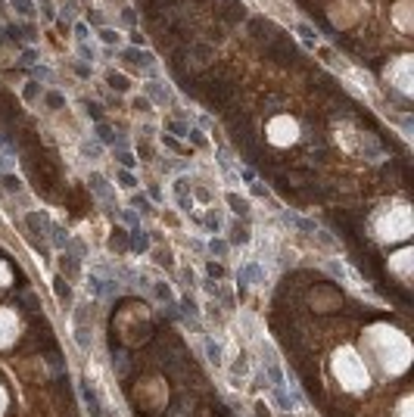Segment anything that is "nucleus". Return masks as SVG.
<instances>
[{
  "instance_id": "nucleus-23",
  "label": "nucleus",
  "mask_w": 414,
  "mask_h": 417,
  "mask_svg": "<svg viewBox=\"0 0 414 417\" xmlns=\"http://www.w3.org/2000/svg\"><path fill=\"white\" fill-rule=\"evenodd\" d=\"M87 112L93 115V119H100V106H97V103H90V106H87Z\"/></svg>"
},
{
  "instance_id": "nucleus-8",
  "label": "nucleus",
  "mask_w": 414,
  "mask_h": 417,
  "mask_svg": "<svg viewBox=\"0 0 414 417\" xmlns=\"http://www.w3.org/2000/svg\"><path fill=\"white\" fill-rule=\"evenodd\" d=\"M393 25L405 34H411V0H399V3L393 6Z\"/></svg>"
},
{
  "instance_id": "nucleus-4",
  "label": "nucleus",
  "mask_w": 414,
  "mask_h": 417,
  "mask_svg": "<svg viewBox=\"0 0 414 417\" xmlns=\"http://www.w3.org/2000/svg\"><path fill=\"white\" fill-rule=\"evenodd\" d=\"M299 134H302V128H299V122H296L290 112L271 115L268 125H265V140L271 146H290V143L299 140Z\"/></svg>"
},
{
  "instance_id": "nucleus-15",
  "label": "nucleus",
  "mask_w": 414,
  "mask_h": 417,
  "mask_svg": "<svg viewBox=\"0 0 414 417\" xmlns=\"http://www.w3.org/2000/svg\"><path fill=\"white\" fill-rule=\"evenodd\" d=\"M206 349H209V358H212V361H215V364H218V361H221V346L209 340V346H206Z\"/></svg>"
},
{
  "instance_id": "nucleus-12",
  "label": "nucleus",
  "mask_w": 414,
  "mask_h": 417,
  "mask_svg": "<svg viewBox=\"0 0 414 417\" xmlns=\"http://www.w3.org/2000/svg\"><path fill=\"white\" fill-rule=\"evenodd\" d=\"M231 240H234V243H246V240H249V230H246V227H240V224H234V230H231Z\"/></svg>"
},
{
  "instance_id": "nucleus-26",
  "label": "nucleus",
  "mask_w": 414,
  "mask_h": 417,
  "mask_svg": "<svg viewBox=\"0 0 414 417\" xmlns=\"http://www.w3.org/2000/svg\"><path fill=\"white\" fill-rule=\"evenodd\" d=\"M408 408H411V399H405V402H402V417H408Z\"/></svg>"
},
{
  "instance_id": "nucleus-17",
  "label": "nucleus",
  "mask_w": 414,
  "mask_h": 417,
  "mask_svg": "<svg viewBox=\"0 0 414 417\" xmlns=\"http://www.w3.org/2000/svg\"><path fill=\"white\" fill-rule=\"evenodd\" d=\"M299 34H302L305 41H318V31H315V28H309V25H299Z\"/></svg>"
},
{
  "instance_id": "nucleus-6",
  "label": "nucleus",
  "mask_w": 414,
  "mask_h": 417,
  "mask_svg": "<svg viewBox=\"0 0 414 417\" xmlns=\"http://www.w3.org/2000/svg\"><path fill=\"white\" fill-rule=\"evenodd\" d=\"M19 337V318L13 308L0 305V349H9Z\"/></svg>"
},
{
  "instance_id": "nucleus-13",
  "label": "nucleus",
  "mask_w": 414,
  "mask_h": 417,
  "mask_svg": "<svg viewBox=\"0 0 414 417\" xmlns=\"http://www.w3.org/2000/svg\"><path fill=\"white\" fill-rule=\"evenodd\" d=\"M13 3V9L16 13H22V16H31V0H9Z\"/></svg>"
},
{
  "instance_id": "nucleus-21",
  "label": "nucleus",
  "mask_w": 414,
  "mask_h": 417,
  "mask_svg": "<svg viewBox=\"0 0 414 417\" xmlns=\"http://www.w3.org/2000/svg\"><path fill=\"white\" fill-rule=\"evenodd\" d=\"M118 178H122V187H134V178L128 175V171H122V175H118Z\"/></svg>"
},
{
  "instance_id": "nucleus-1",
  "label": "nucleus",
  "mask_w": 414,
  "mask_h": 417,
  "mask_svg": "<svg viewBox=\"0 0 414 417\" xmlns=\"http://www.w3.org/2000/svg\"><path fill=\"white\" fill-rule=\"evenodd\" d=\"M361 346L374 355V361L393 377L402 374V370H408V364H411V343H408L405 333L396 330V327L377 324V327H371L361 337Z\"/></svg>"
},
{
  "instance_id": "nucleus-14",
  "label": "nucleus",
  "mask_w": 414,
  "mask_h": 417,
  "mask_svg": "<svg viewBox=\"0 0 414 417\" xmlns=\"http://www.w3.org/2000/svg\"><path fill=\"white\" fill-rule=\"evenodd\" d=\"M147 246H150L147 234H144V230H134V249H147Z\"/></svg>"
},
{
  "instance_id": "nucleus-9",
  "label": "nucleus",
  "mask_w": 414,
  "mask_h": 417,
  "mask_svg": "<svg viewBox=\"0 0 414 417\" xmlns=\"http://www.w3.org/2000/svg\"><path fill=\"white\" fill-rule=\"evenodd\" d=\"M122 56H125V60H131V63H137V66H153V56H150V53H140V50H134V47L125 50Z\"/></svg>"
},
{
  "instance_id": "nucleus-25",
  "label": "nucleus",
  "mask_w": 414,
  "mask_h": 417,
  "mask_svg": "<svg viewBox=\"0 0 414 417\" xmlns=\"http://www.w3.org/2000/svg\"><path fill=\"white\" fill-rule=\"evenodd\" d=\"M209 274H212V277H221V274H224V271H221V268H218V265H209Z\"/></svg>"
},
{
  "instance_id": "nucleus-2",
  "label": "nucleus",
  "mask_w": 414,
  "mask_h": 417,
  "mask_svg": "<svg viewBox=\"0 0 414 417\" xmlns=\"http://www.w3.org/2000/svg\"><path fill=\"white\" fill-rule=\"evenodd\" d=\"M333 374L342 383V389H349V392L368 389V383H371L368 367H364V361L358 358V352L349 349V346H342V349L333 355Z\"/></svg>"
},
{
  "instance_id": "nucleus-3",
  "label": "nucleus",
  "mask_w": 414,
  "mask_h": 417,
  "mask_svg": "<svg viewBox=\"0 0 414 417\" xmlns=\"http://www.w3.org/2000/svg\"><path fill=\"white\" fill-rule=\"evenodd\" d=\"M374 230H377L380 240H389V243L408 240V234H411V208L405 203H399L393 208H383V212L374 218Z\"/></svg>"
},
{
  "instance_id": "nucleus-5",
  "label": "nucleus",
  "mask_w": 414,
  "mask_h": 417,
  "mask_svg": "<svg viewBox=\"0 0 414 417\" xmlns=\"http://www.w3.org/2000/svg\"><path fill=\"white\" fill-rule=\"evenodd\" d=\"M383 78L393 84L402 97H411V56L402 53L396 60H389V66L383 69Z\"/></svg>"
},
{
  "instance_id": "nucleus-18",
  "label": "nucleus",
  "mask_w": 414,
  "mask_h": 417,
  "mask_svg": "<svg viewBox=\"0 0 414 417\" xmlns=\"http://www.w3.org/2000/svg\"><path fill=\"white\" fill-rule=\"evenodd\" d=\"M100 38H103L106 44H115V41H118V34H115L112 28H103V31H100Z\"/></svg>"
},
{
  "instance_id": "nucleus-20",
  "label": "nucleus",
  "mask_w": 414,
  "mask_h": 417,
  "mask_svg": "<svg viewBox=\"0 0 414 417\" xmlns=\"http://www.w3.org/2000/svg\"><path fill=\"white\" fill-rule=\"evenodd\" d=\"M118 162H122V165H125V168H131V165H134V159H131V156H128V153H118Z\"/></svg>"
},
{
  "instance_id": "nucleus-7",
  "label": "nucleus",
  "mask_w": 414,
  "mask_h": 417,
  "mask_svg": "<svg viewBox=\"0 0 414 417\" xmlns=\"http://www.w3.org/2000/svg\"><path fill=\"white\" fill-rule=\"evenodd\" d=\"M389 271L399 277L402 286H408V280H411V249H402L396 259H389Z\"/></svg>"
},
{
  "instance_id": "nucleus-10",
  "label": "nucleus",
  "mask_w": 414,
  "mask_h": 417,
  "mask_svg": "<svg viewBox=\"0 0 414 417\" xmlns=\"http://www.w3.org/2000/svg\"><path fill=\"white\" fill-rule=\"evenodd\" d=\"M106 81H109V87H115V90H128V78L118 75V72H109V75H106Z\"/></svg>"
},
{
  "instance_id": "nucleus-19",
  "label": "nucleus",
  "mask_w": 414,
  "mask_h": 417,
  "mask_svg": "<svg viewBox=\"0 0 414 417\" xmlns=\"http://www.w3.org/2000/svg\"><path fill=\"white\" fill-rule=\"evenodd\" d=\"M47 106H63V97H59V94H47Z\"/></svg>"
},
{
  "instance_id": "nucleus-22",
  "label": "nucleus",
  "mask_w": 414,
  "mask_h": 417,
  "mask_svg": "<svg viewBox=\"0 0 414 417\" xmlns=\"http://www.w3.org/2000/svg\"><path fill=\"white\" fill-rule=\"evenodd\" d=\"M6 411V392H3V386H0V414Z\"/></svg>"
},
{
  "instance_id": "nucleus-11",
  "label": "nucleus",
  "mask_w": 414,
  "mask_h": 417,
  "mask_svg": "<svg viewBox=\"0 0 414 417\" xmlns=\"http://www.w3.org/2000/svg\"><path fill=\"white\" fill-rule=\"evenodd\" d=\"M228 203L234 206V212H237V215H246V212H249V203H246V200H240L237 193H231V196H228Z\"/></svg>"
},
{
  "instance_id": "nucleus-24",
  "label": "nucleus",
  "mask_w": 414,
  "mask_h": 417,
  "mask_svg": "<svg viewBox=\"0 0 414 417\" xmlns=\"http://www.w3.org/2000/svg\"><path fill=\"white\" fill-rule=\"evenodd\" d=\"M100 137H103V140H112V134H109V128H106V125H100Z\"/></svg>"
},
{
  "instance_id": "nucleus-16",
  "label": "nucleus",
  "mask_w": 414,
  "mask_h": 417,
  "mask_svg": "<svg viewBox=\"0 0 414 417\" xmlns=\"http://www.w3.org/2000/svg\"><path fill=\"white\" fill-rule=\"evenodd\" d=\"M209 249L215 252V256H224V252H228V243H224V240H212V243H209Z\"/></svg>"
}]
</instances>
